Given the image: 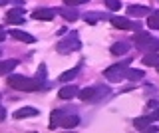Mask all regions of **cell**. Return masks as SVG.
<instances>
[{"mask_svg": "<svg viewBox=\"0 0 159 133\" xmlns=\"http://www.w3.org/2000/svg\"><path fill=\"white\" fill-rule=\"evenodd\" d=\"M127 14H129V16H137V18H141V16H149V14H151V10H149L147 6H139V4H133V6H127Z\"/></svg>", "mask_w": 159, "mask_h": 133, "instance_id": "8fae6325", "label": "cell"}, {"mask_svg": "<svg viewBox=\"0 0 159 133\" xmlns=\"http://www.w3.org/2000/svg\"><path fill=\"white\" fill-rule=\"evenodd\" d=\"M54 16H56V10H52V8H38V10L32 12V18H34V20H46V22H52Z\"/></svg>", "mask_w": 159, "mask_h": 133, "instance_id": "5b68a950", "label": "cell"}, {"mask_svg": "<svg viewBox=\"0 0 159 133\" xmlns=\"http://www.w3.org/2000/svg\"><path fill=\"white\" fill-rule=\"evenodd\" d=\"M62 119H64V113L60 109H54L52 115H50V129H56V127L62 125Z\"/></svg>", "mask_w": 159, "mask_h": 133, "instance_id": "5bb4252c", "label": "cell"}, {"mask_svg": "<svg viewBox=\"0 0 159 133\" xmlns=\"http://www.w3.org/2000/svg\"><path fill=\"white\" fill-rule=\"evenodd\" d=\"M8 86L12 90H20V91H36L42 87L36 78L30 80V78H24V76H8Z\"/></svg>", "mask_w": 159, "mask_h": 133, "instance_id": "6da1fadb", "label": "cell"}, {"mask_svg": "<svg viewBox=\"0 0 159 133\" xmlns=\"http://www.w3.org/2000/svg\"><path fill=\"white\" fill-rule=\"evenodd\" d=\"M96 95H98V87H93V86L84 87L82 91H78V97L82 101H93V100H96Z\"/></svg>", "mask_w": 159, "mask_h": 133, "instance_id": "30bf717a", "label": "cell"}, {"mask_svg": "<svg viewBox=\"0 0 159 133\" xmlns=\"http://www.w3.org/2000/svg\"><path fill=\"white\" fill-rule=\"evenodd\" d=\"M80 40H78V34L76 32H72V38H66V40H62V42H58V46H56V50L60 54H70V52H74V50H80Z\"/></svg>", "mask_w": 159, "mask_h": 133, "instance_id": "3957f363", "label": "cell"}, {"mask_svg": "<svg viewBox=\"0 0 159 133\" xmlns=\"http://www.w3.org/2000/svg\"><path fill=\"white\" fill-rule=\"evenodd\" d=\"M111 26L113 28H119V30H135L139 32L141 30V24L137 22H129V18H121V16H111Z\"/></svg>", "mask_w": 159, "mask_h": 133, "instance_id": "277c9868", "label": "cell"}, {"mask_svg": "<svg viewBox=\"0 0 159 133\" xmlns=\"http://www.w3.org/2000/svg\"><path fill=\"white\" fill-rule=\"evenodd\" d=\"M151 40H153V36H151V34H147V32H137L135 38H133L135 46L139 48V50H145V52H147V46L151 44Z\"/></svg>", "mask_w": 159, "mask_h": 133, "instance_id": "8992f818", "label": "cell"}, {"mask_svg": "<svg viewBox=\"0 0 159 133\" xmlns=\"http://www.w3.org/2000/svg\"><path fill=\"white\" fill-rule=\"evenodd\" d=\"M129 64H131V58H129L127 62H121V64H116V66H109L107 70H106V78L109 82H113V83H117V82H121V80H125V72H127V68H129Z\"/></svg>", "mask_w": 159, "mask_h": 133, "instance_id": "7a4b0ae2", "label": "cell"}, {"mask_svg": "<svg viewBox=\"0 0 159 133\" xmlns=\"http://www.w3.org/2000/svg\"><path fill=\"white\" fill-rule=\"evenodd\" d=\"M143 76H145V72H143V70H133V68H127V72H125V78H127V80H133V82H135V80H141Z\"/></svg>", "mask_w": 159, "mask_h": 133, "instance_id": "ffe728a7", "label": "cell"}, {"mask_svg": "<svg viewBox=\"0 0 159 133\" xmlns=\"http://www.w3.org/2000/svg\"><path fill=\"white\" fill-rule=\"evenodd\" d=\"M88 0H64V4H70V6H78V4H86Z\"/></svg>", "mask_w": 159, "mask_h": 133, "instance_id": "4316f807", "label": "cell"}, {"mask_svg": "<svg viewBox=\"0 0 159 133\" xmlns=\"http://www.w3.org/2000/svg\"><path fill=\"white\" fill-rule=\"evenodd\" d=\"M133 125H135V129H149V127H151V117L149 115L137 117V119L133 121Z\"/></svg>", "mask_w": 159, "mask_h": 133, "instance_id": "e0dca14e", "label": "cell"}, {"mask_svg": "<svg viewBox=\"0 0 159 133\" xmlns=\"http://www.w3.org/2000/svg\"><path fill=\"white\" fill-rule=\"evenodd\" d=\"M4 117H6V111H4V107L0 105V119H4Z\"/></svg>", "mask_w": 159, "mask_h": 133, "instance_id": "f1b7e54d", "label": "cell"}, {"mask_svg": "<svg viewBox=\"0 0 159 133\" xmlns=\"http://www.w3.org/2000/svg\"><path fill=\"white\" fill-rule=\"evenodd\" d=\"M78 93V90H76V86H64L62 90L58 91V95H60V100H72L74 95Z\"/></svg>", "mask_w": 159, "mask_h": 133, "instance_id": "4fadbf2b", "label": "cell"}, {"mask_svg": "<svg viewBox=\"0 0 159 133\" xmlns=\"http://www.w3.org/2000/svg\"><path fill=\"white\" fill-rule=\"evenodd\" d=\"M4 38H6V30L0 26V42H4Z\"/></svg>", "mask_w": 159, "mask_h": 133, "instance_id": "83f0119b", "label": "cell"}, {"mask_svg": "<svg viewBox=\"0 0 159 133\" xmlns=\"http://www.w3.org/2000/svg\"><path fill=\"white\" fill-rule=\"evenodd\" d=\"M102 18H106L102 12H89L84 16V20H86L88 24H98V20H102Z\"/></svg>", "mask_w": 159, "mask_h": 133, "instance_id": "7402d4cb", "label": "cell"}, {"mask_svg": "<svg viewBox=\"0 0 159 133\" xmlns=\"http://www.w3.org/2000/svg\"><path fill=\"white\" fill-rule=\"evenodd\" d=\"M38 109L36 107H30V105H26V107H20V109H16L14 111V117L16 119H26V117H34V115H38Z\"/></svg>", "mask_w": 159, "mask_h": 133, "instance_id": "9c48e42d", "label": "cell"}, {"mask_svg": "<svg viewBox=\"0 0 159 133\" xmlns=\"http://www.w3.org/2000/svg\"><path fill=\"white\" fill-rule=\"evenodd\" d=\"M6 4H16V6H22V0H0V6H6Z\"/></svg>", "mask_w": 159, "mask_h": 133, "instance_id": "484cf974", "label": "cell"}, {"mask_svg": "<svg viewBox=\"0 0 159 133\" xmlns=\"http://www.w3.org/2000/svg\"><path fill=\"white\" fill-rule=\"evenodd\" d=\"M155 14H157V16H159V10H157V12H155Z\"/></svg>", "mask_w": 159, "mask_h": 133, "instance_id": "4dcf8cb0", "label": "cell"}, {"mask_svg": "<svg viewBox=\"0 0 159 133\" xmlns=\"http://www.w3.org/2000/svg\"><path fill=\"white\" fill-rule=\"evenodd\" d=\"M22 14H24V8H22V6L12 8V10H8V14H6V20H8L10 24H22V22H24Z\"/></svg>", "mask_w": 159, "mask_h": 133, "instance_id": "ba28073f", "label": "cell"}, {"mask_svg": "<svg viewBox=\"0 0 159 133\" xmlns=\"http://www.w3.org/2000/svg\"><path fill=\"white\" fill-rule=\"evenodd\" d=\"M36 80H38L40 86H46V64H40V66H38Z\"/></svg>", "mask_w": 159, "mask_h": 133, "instance_id": "603a6c76", "label": "cell"}, {"mask_svg": "<svg viewBox=\"0 0 159 133\" xmlns=\"http://www.w3.org/2000/svg\"><path fill=\"white\" fill-rule=\"evenodd\" d=\"M106 6L109 8V10H119V8H121V2H119V0H106Z\"/></svg>", "mask_w": 159, "mask_h": 133, "instance_id": "d4e9b609", "label": "cell"}, {"mask_svg": "<svg viewBox=\"0 0 159 133\" xmlns=\"http://www.w3.org/2000/svg\"><path fill=\"white\" fill-rule=\"evenodd\" d=\"M149 107H151V109H157L159 105H157V101H149Z\"/></svg>", "mask_w": 159, "mask_h": 133, "instance_id": "f546056e", "label": "cell"}, {"mask_svg": "<svg viewBox=\"0 0 159 133\" xmlns=\"http://www.w3.org/2000/svg\"><path fill=\"white\" fill-rule=\"evenodd\" d=\"M147 26L151 28V30H159V16H157L155 12L149 14V18H147Z\"/></svg>", "mask_w": 159, "mask_h": 133, "instance_id": "cb8c5ba5", "label": "cell"}, {"mask_svg": "<svg viewBox=\"0 0 159 133\" xmlns=\"http://www.w3.org/2000/svg\"><path fill=\"white\" fill-rule=\"evenodd\" d=\"M78 123H80V117H78V115H64L62 127H66V129H72V127H76Z\"/></svg>", "mask_w": 159, "mask_h": 133, "instance_id": "2e32d148", "label": "cell"}, {"mask_svg": "<svg viewBox=\"0 0 159 133\" xmlns=\"http://www.w3.org/2000/svg\"><path fill=\"white\" fill-rule=\"evenodd\" d=\"M10 36L16 38L18 42H26V44H34V42H36L34 36H30L28 32H22V30H10Z\"/></svg>", "mask_w": 159, "mask_h": 133, "instance_id": "7c38bea8", "label": "cell"}, {"mask_svg": "<svg viewBox=\"0 0 159 133\" xmlns=\"http://www.w3.org/2000/svg\"><path fill=\"white\" fill-rule=\"evenodd\" d=\"M78 72H80V68H72V70H68V72H64V73H62V76H60V82H64V83H66V82H72V80H74V78H76V76H78Z\"/></svg>", "mask_w": 159, "mask_h": 133, "instance_id": "44dd1931", "label": "cell"}, {"mask_svg": "<svg viewBox=\"0 0 159 133\" xmlns=\"http://www.w3.org/2000/svg\"><path fill=\"white\" fill-rule=\"evenodd\" d=\"M127 52H129V46L123 44V42H117V44L111 46V54H116V56H123V54H127Z\"/></svg>", "mask_w": 159, "mask_h": 133, "instance_id": "d6986e66", "label": "cell"}, {"mask_svg": "<svg viewBox=\"0 0 159 133\" xmlns=\"http://www.w3.org/2000/svg\"><path fill=\"white\" fill-rule=\"evenodd\" d=\"M16 66H18V60H4V62H0V73H8Z\"/></svg>", "mask_w": 159, "mask_h": 133, "instance_id": "ac0fdd59", "label": "cell"}, {"mask_svg": "<svg viewBox=\"0 0 159 133\" xmlns=\"http://www.w3.org/2000/svg\"><path fill=\"white\" fill-rule=\"evenodd\" d=\"M143 66H157L159 68V54L157 52H149L143 56Z\"/></svg>", "mask_w": 159, "mask_h": 133, "instance_id": "9a60e30c", "label": "cell"}, {"mask_svg": "<svg viewBox=\"0 0 159 133\" xmlns=\"http://www.w3.org/2000/svg\"><path fill=\"white\" fill-rule=\"evenodd\" d=\"M58 14L64 18V20H68V22H76L78 18H80V14H78L76 10H74V8L70 6V4H66V6H62V8L58 10Z\"/></svg>", "mask_w": 159, "mask_h": 133, "instance_id": "52a82bcc", "label": "cell"}]
</instances>
